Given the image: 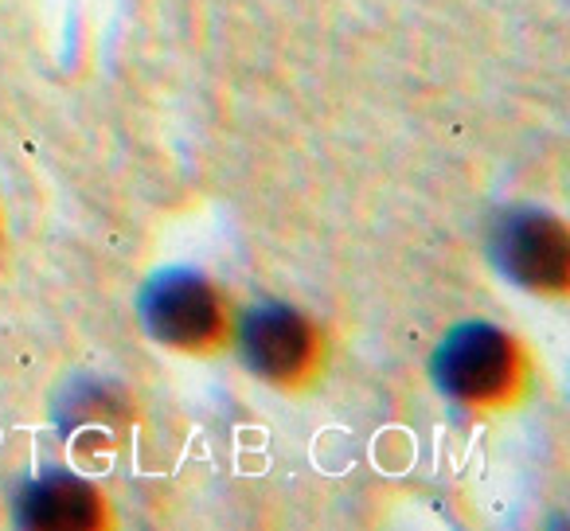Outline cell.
<instances>
[{"label":"cell","mask_w":570,"mask_h":531,"mask_svg":"<svg viewBox=\"0 0 570 531\" xmlns=\"http://www.w3.org/2000/svg\"><path fill=\"white\" fill-rule=\"evenodd\" d=\"M523 356L497 325H461L438 344L434 380L450 399L469 406H497L520 387Z\"/></svg>","instance_id":"cell-1"},{"label":"cell","mask_w":570,"mask_h":531,"mask_svg":"<svg viewBox=\"0 0 570 531\" xmlns=\"http://www.w3.org/2000/svg\"><path fill=\"white\" fill-rule=\"evenodd\" d=\"M141 325L153 341L176 352H212L227 336V305L196 271H160L137 297Z\"/></svg>","instance_id":"cell-2"},{"label":"cell","mask_w":570,"mask_h":531,"mask_svg":"<svg viewBox=\"0 0 570 531\" xmlns=\"http://www.w3.org/2000/svg\"><path fill=\"white\" fill-rule=\"evenodd\" d=\"M235 333H238L243 364L258 380L277 383V387L305 383L321 360L317 328H313L309 317H302L289 305H277V302L250 305Z\"/></svg>","instance_id":"cell-3"},{"label":"cell","mask_w":570,"mask_h":531,"mask_svg":"<svg viewBox=\"0 0 570 531\" xmlns=\"http://www.w3.org/2000/svg\"><path fill=\"white\" fill-rule=\"evenodd\" d=\"M504 274L539 294H562L570 278V243L559 219L543 212H512L497 230Z\"/></svg>","instance_id":"cell-4"},{"label":"cell","mask_w":570,"mask_h":531,"mask_svg":"<svg viewBox=\"0 0 570 531\" xmlns=\"http://www.w3.org/2000/svg\"><path fill=\"white\" fill-rule=\"evenodd\" d=\"M20 523L43 531H82L102 523V496L71 473H43L17 500Z\"/></svg>","instance_id":"cell-5"}]
</instances>
